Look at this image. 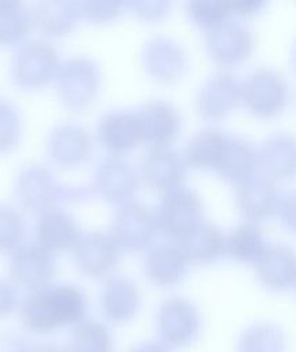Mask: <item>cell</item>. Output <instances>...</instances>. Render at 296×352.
<instances>
[{
	"mask_svg": "<svg viewBox=\"0 0 296 352\" xmlns=\"http://www.w3.org/2000/svg\"><path fill=\"white\" fill-rule=\"evenodd\" d=\"M26 352H69L67 348H62L55 344H36L29 345Z\"/></svg>",
	"mask_w": 296,
	"mask_h": 352,
	"instance_id": "11",
	"label": "cell"
},
{
	"mask_svg": "<svg viewBox=\"0 0 296 352\" xmlns=\"http://www.w3.org/2000/svg\"><path fill=\"white\" fill-rule=\"evenodd\" d=\"M69 352H112L113 341L107 329L98 322L80 323L69 342Z\"/></svg>",
	"mask_w": 296,
	"mask_h": 352,
	"instance_id": "6",
	"label": "cell"
},
{
	"mask_svg": "<svg viewBox=\"0 0 296 352\" xmlns=\"http://www.w3.org/2000/svg\"><path fill=\"white\" fill-rule=\"evenodd\" d=\"M257 276L268 289H289L296 283V254L286 246L264 250L257 258Z\"/></svg>",
	"mask_w": 296,
	"mask_h": 352,
	"instance_id": "3",
	"label": "cell"
},
{
	"mask_svg": "<svg viewBox=\"0 0 296 352\" xmlns=\"http://www.w3.org/2000/svg\"><path fill=\"white\" fill-rule=\"evenodd\" d=\"M28 342L21 337L8 333H0V352H26Z\"/></svg>",
	"mask_w": 296,
	"mask_h": 352,
	"instance_id": "9",
	"label": "cell"
},
{
	"mask_svg": "<svg viewBox=\"0 0 296 352\" xmlns=\"http://www.w3.org/2000/svg\"><path fill=\"white\" fill-rule=\"evenodd\" d=\"M237 242H240L237 253L244 258H248V260H253L255 257L259 258L264 252L263 235L260 230L253 226L241 227L238 230Z\"/></svg>",
	"mask_w": 296,
	"mask_h": 352,
	"instance_id": "7",
	"label": "cell"
},
{
	"mask_svg": "<svg viewBox=\"0 0 296 352\" xmlns=\"http://www.w3.org/2000/svg\"><path fill=\"white\" fill-rule=\"evenodd\" d=\"M251 88H253V100L251 104L262 114L274 113L282 103L286 85L281 76L270 70H260L255 76Z\"/></svg>",
	"mask_w": 296,
	"mask_h": 352,
	"instance_id": "5",
	"label": "cell"
},
{
	"mask_svg": "<svg viewBox=\"0 0 296 352\" xmlns=\"http://www.w3.org/2000/svg\"><path fill=\"white\" fill-rule=\"evenodd\" d=\"M12 308V300L8 293L0 289V316L7 315Z\"/></svg>",
	"mask_w": 296,
	"mask_h": 352,
	"instance_id": "12",
	"label": "cell"
},
{
	"mask_svg": "<svg viewBox=\"0 0 296 352\" xmlns=\"http://www.w3.org/2000/svg\"><path fill=\"white\" fill-rule=\"evenodd\" d=\"M128 352H169V348H167L164 344L161 342H153V341H147V342H140L138 345H135L131 351Z\"/></svg>",
	"mask_w": 296,
	"mask_h": 352,
	"instance_id": "10",
	"label": "cell"
},
{
	"mask_svg": "<svg viewBox=\"0 0 296 352\" xmlns=\"http://www.w3.org/2000/svg\"><path fill=\"white\" fill-rule=\"evenodd\" d=\"M201 319L187 301L175 298L162 305L157 316V334L167 348L190 346L198 337Z\"/></svg>",
	"mask_w": 296,
	"mask_h": 352,
	"instance_id": "2",
	"label": "cell"
},
{
	"mask_svg": "<svg viewBox=\"0 0 296 352\" xmlns=\"http://www.w3.org/2000/svg\"><path fill=\"white\" fill-rule=\"evenodd\" d=\"M271 147L274 151H277L281 155H275V162L271 166L274 172L279 173H288L296 170V142L290 140L288 138L277 140L273 138Z\"/></svg>",
	"mask_w": 296,
	"mask_h": 352,
	"instance_id": "8",
	"label": "cell"
},
{
	"mask_svg": "<svg viewBox=\"0 0 296 352\" xmlns=\"http://www.w3.org/2000/svg\"><path fill=\"white\" fill-rule=\"evenodd\" d=\"M286 345V336L278 326L255 323L241 333L237 352H285Z\"/></svg>",
	"mask_w": 296,
	"mask_h": 352,
	"instance_id": "4",
	"label": "cell"
},
{
	"mask_svg": "<svg viewBox=\"0 0 296 352\" xmlns=\"http://www.w3.org/2000/svg\"><path fill=\"white\" fill-rule=\"evenodd\" d=\"M85 312L83 296L62 287L32 296L22 308V323L29 333L47 334L62 326L78 323Z\"/></svg>",
	"mask_w": 296,
	"mask_h": 352,
	"instance_id": "1",
	"label": "cell"
}]
</instances>
